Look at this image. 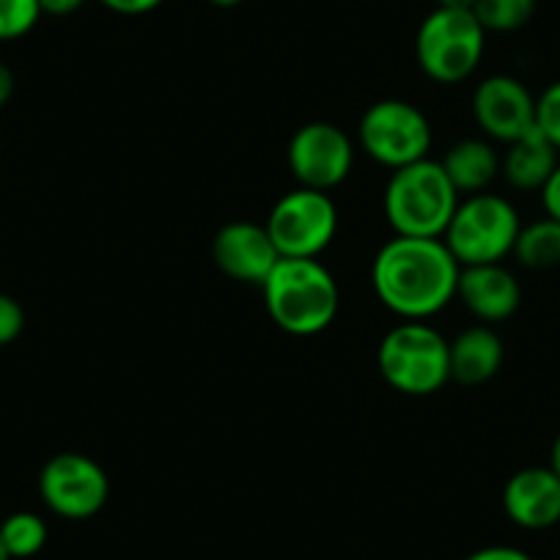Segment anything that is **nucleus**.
Here are the masks:
<instances>
[{"instance_id": "obj_26", "label": "nucleus", "mask_w": 560, "mask_h": 560, "mask_svg": "<svg viewBox=\"0 0 560 560\" xmlns=\"http://www.w3.org/2000/svg\"><path fill=\"white\" fill-rule=\"evenodd\" d=\"M541 203H544V212H547V218L558 220L560 223V163H558V168L552 171V176L547 179V185L541 187Z\"/></svg>"}, {"instance_id": "obj_18", "label": "nucleus", "mask_w": 560, "mask_h": 560, "mask_svg": "<svg viewBox=\"0 0 560 560\" xmlns=\"http://www.w3.org/2000/svg\"><path fill=\"white\" fill-rule=\"evenodd\" d=\"M514 256L527 269H552L560 264V223L552 218L522 225L514 242Z\"/></svg>"}, {"instance_id": "obj_4", "label": "nucleus", "mask_w": 560, "mask_h": 560, "mask_svg": "<svg viewBox=\"0 0 560 560\" xmlns=\"http://www.w3.org/2000/svg\"><path fill=\"white\" fill-rule=\"evenodd\" d=\"M376 369L404 396H432L451 382L448 341L427 322H401L380 341Z\"/></svg>"}, {"instance_id": "obj_30", "label": "nucleus", "mask_w": 560, "mask_h": 560, "mask_svg": "<svg viewBox=\"0 0 560 560\" xmlns=\"http://www.w3.org/2000/svg\"><path fill=\"white\" fill-rule=\"evenodd\" d=\"M549 467H552V470L558 472V478H560V434H558V438H555V443H552V456H549Z\"/></svg>"}, {"instance_id": "obj_9", "label": "nucleus", "mask_w": 560, "mask_h": 560, "mask_svg": "<svg viewBox=\"0 0 560 560\" xmlns=\"http://www.w3.org/2000/svg\"><path fill=\"white\" fill-rule=\"evenodd\" d=\"M39 494L47 509L63 520H91L110 498V478L96 459L67 451L42 467Z\"/></svg>"}, {"instance_id": "obj_22", "label": "nucleus", "mask_w": 560, "mask_h": 560, "mask_svg": "<svg viewBox=\"0 0 560 560\" xmlns=\"http://www.w3.org/2000/svg\"><path fill=\"white\" fill-rule=\"evenodd\" d=\"M536 129L560 152V80L536 96Z\"/></svg>"}, {"instance_id": "obj_23", "label": "nucleus", "mask_w": 560, "mask_h": 560, "mask_svg": "<svg viewBox=\"0 0 560 560\" xmlns=\"http://www.w3.org/2000/svg\"><path fill=\"white\" fill-rule=\"evenodd\" d=\"M25 327V311L9 294H0V347L18 341Z\"/></svg>"}, {"instance_id": "obj_12", "label": "nucleus", "mask_w": 560, "mask_h": 560, "mask_svg": "<svg viewBox=\"0 0 560 560\" xmlns=\"http://www.w3.org/2000/svg\"><path fill=\"white\" fill-rule=\"evenodd\" d=\"M212 258L220 272L229 275L231 280L261 287L275 264L280 261V253L269 240L267 225L234 220L214 234Z\"/></svg>"}, {"instance_id": "obj_19", "label": "nucleus", "mask_w": 560, "mask_h": 560, "mask_svg": "<svg viewBox=\"0 0 560 560\" xmlns=\"http://www.w3.org/2000/svg\"><path fill=\"white\" fill-rule=\"evenodd\" d=\"M0 541L7 547L9 558L25 560L34 558L47 544V525L34 511H18L0 522Z\"/></svg>"}, {"instance_id": "obj_2", "label": "nucleus", "mask_w": 560, "mask_h": 560, "mask_svg": "<svg viewBox=\"0 0 560 560\" xmlns=\"http://www.w3.org/2000/svg\"><path fill=\"white\" fill-rule=\"evenodd\" d=\"M261 294L269 319L298 338L325 332L341 305L336 278L319 258H280L261 283Z\"/></svg>"}, {"instance_id": "obj_15", "label": "nucleus", "mask_w": 560, "mask_h": 560, "mask_svg": "<svg viewBox=\"0 0 560 560\" xmlns=\"http://www.w3.org/2000/svg\"><path fill=\"white\" fill-rule=\"evenodd\" d=\"M451 352V380L465 387L483 385L503 369L505 347L503 338L487 325H476L462 330L454 341H448Z\"/></svg>"}, {"instance_id": "obj_17", "label": "nucleus", "mask_w": 560, "mask_h": 560, "mask_svg": "<svg viewBox=\"0 0 560 560\" xmlns=\"http://www.w3.org/2000/svg\"><path fill=\"white\" fill-rule=\"evenodd\" d=\"M440 165L459 196H476L487 192V187L498 179L500 154L489 140L465 138L445 152Z\"/></svg>"}, {"instance_id": "obj_8", "label": "nucleus", "mask_w": 560, "mask_h": 560, "mask_svg": "<svg viewBox=\"0 0 560 560\" xmlns=\"http://www.w3.org/2000/svg\"><path fill=\"white\" fill-rule=\"evenodd\" d=\"M267 231L280 258H319L338 231V209L330 192L294 187L269 209Z\"/></svg>"}, {"instance_id": "obj_13", "label": "nucleus", "mask_w": 560, "mask_h": 560, "mask_svg": "<svg viewBox=\"0 0 560 560\" xmlns=\"http://www.w3.org/2000/svg\"><path fill=\"white\" fill-rule=\"evenodd\" d=\"M503 511L522 530L560 525V478L552 467H522L505 481Z\"/></svg>"}, {"instance_id": "obj_24", "label": "nucleus", "mask_w": 560, "mask_h": 560, "mask_svg": "<svg viewBox=\"0 0 560 560\" xmlns=\"http://www.w3.org/2000/svg\"><path fill=\"white\" fill-rule=\"evenodd\" d=\"M100 3L110 12L124 14V18H138V14H149L160 9L165 0H100Z\"/></svg>"}, {"instance_id": "obj_14", "label": "nucleus", "mask_w": 560, "mask_h": 560, "mask_svg": "<svg viewBox=\"0 0 560 560\" xmlns=\"http://www.w3.org/2000/svg\"><path fill=\"white\" fill-rule=\"evenodd\" d=\"M456 298L476 319L494 325L516 314L522 303V287L516 275L500 264H476L462 267Z\"/></svg>"}, {"instance_id": "obj_16", "label": "nucleus", "mask_w": 560, "mask_h": 560, "mask_svg": "<svg viewBox=\"0 0 560 560\" xmlns=\"http://www.w3.org/2000/svg\"><path fill=\"white\" fill-rule=\"evenodd\" d=\"M558 149L538 129H533L505 147V154L500 158V174L514 190L541 192L552 171L558 168Z\"/></svg>"}, {"instance_id": "obj_32", "label": "nucleus", "mask_w": 560, "mask_h": 560, "mask_svg": "<svg viewBox=\"0 0 560 560\" xmlns=\"http://www.w3.org/2000/svg\"><path fill=\"white\" fill-rule=\"evenodd\" d=\"M0 560H12V558H9L7 547H3V541H0Z\"/></svg>"}, {"instance_id": "obj_5", "label": "nucleus", "mask_w": 560, "mask_h": 560, "mask_svg": "<svg viewBox=\"0 0 560 560\" xmlns=\"http://www.w3.org/2000/svg\"><path fill=\"white\" fill-rule=\"evenodd\" d=\"M522 220L514 203L494 192H476L459 201L443 242L459 267L500 264L514 253Z\"/></svg>"}, {"instance_id": "obj_11", "label": "nucleus", "mask_w": 560, "mask_h": 560, "mask_svg": "<svg viewBox=\"0 0 560 560\" xmlns=\"http://www.w3.org/2000/svg\"><path fill=\"white\" fill-rule=\"evenodd\" d=\"M472 116L483 135L509 147L511 140L536 129V96L511 74L481 80L472 94Z\"/></svg>"}, {"instance_id": "obj_27", "label": "nucleus", "mask_w": 560, "mask_h": 560, "mask_svg": "<svg viewBox=\"0 0 560 560\" xmlns=\"http://www.w3.org/2000/svg\"><path fill=\"white\" fill-rule=\"evenodd\" d=\"M42 14H52V18H69V14L80 12L85 7V0H39Z\"/></svg>"}, {"instance_id": "obj_6", "label": "nucleus", "mask_w": 560, "mask_h": 560, "mask_svg": "<svg viewBox=\"0 0 560 560\" xmlns=\"http://www.w3.org/2000/svg\"><path fill=\"white\" fill-rule=\"evenodd\" d=\"M487 47V31L472 12L438 7L420 23L415 58L434 83H462L478 69Z\"/></svg>"}, {"instance_id": "obj_21", "label": "nucleus", "mask_w": 560, "mask_h": 560, "mask_svg": "<svg viewBox=\"0 0 560 560\" xmlns=\"http://www.w3.org/2000/svg\"><path fill=\"white\" fill-rule=\"evenodd\" d=\"M42 18L39 0H0V42L23 39Z\"/></svg>"}, {"instance_id": "obj_7", "label": "nucleus", "mask_w": 560, "mask_h": 560, "mask_svg": "<svg viewBox=\"0 0 560 560\" xmlns=\"http://www.w3.org/2000/svg\"><path fill=\"white\" fill-rule=\"evenodd\" d=\"M432 124L427 113L407 100H380L363 113L358 140L374 163L398 171L429 158Z\"/></svg>"}, {"instance_id": "obj_25", "label": "nucleus", "mask_w": 560, "mask_h": 560, "mask_svg": "<svg viewBox=\"0 0 560 560\" xmlns=\"http://www.w3.org/2000/svg\"><path fill=\"white\" fill-rule=\"evenodd\" d=\"M465 560H536L533 555H527L525 549L505 547V544H492V547H481L472 555H467Z\"/></svg>"}, {"instance_id": "obj_20", "label": "nucleus", "mask_w": 560, "mask_h": 560, "mask_svg": "<svg viewBox=\"0 0 560 560\" xmlns=\"http://www.w3.org/2000/svg\"><path fill=\"white\" fill-rule=\"evenodd\" d=\"M472 14L487 34H514L536 14V0H476Z\"/></svg>"}, {"instance_id": "obj_29", "label": "nucleus", "mask_w": 560, "mask_h": 560, "mask_svg": "<svg viewBox=\"0 0 560 560\" xmlns=\"http://www.w3.org/2000/svg\"><path fill=\"white\" fill-rule=\"evenodd\" d=\"M440 7H443V9H462V12H472L476 0H440Z\"/></svg>"}, {"instance_id": "obj_10", "label": "nucleus", "mask_w": 560, "mask_h": 560, "mask_svg": "<svg viewBox=\"0 0 560 560\" xmlns=\"http://www.w3.org/2000/svg\"><path fill=\"white\" fill-rule=\"evenodd\" d=\"M287 163L300 187L330 192L352 174L354 143L338 124H303L289 140Z\"/></svg>"}, {"instance_id": "obj_1", "label": "nucleus", "mask_w": 560, "mask_h": 560, "mask_svg": "<svg viewBox=\"0 0 560 560\" xmlns=\"http://www.w3.org/2000/svg\"><path fill=\"white\" fill-rule=\"evenodd\" d=\"M459 272V261L443 240L393 236L374 256L371 287L390 314L427 322L456 298Z\"/></svg>"}, {"instance_id": "obj_3", "label": "nucleus", "mask_w": 560, "mask_h": 560, "mask_svg": "<svg viewBox=\"0 0 560 560\" xmlns=\"http://www.w3.org/2000/svg\"><path fill=\"white\" fill-rule=\"evenodd\" d=\"M459 201V192L445 176L443 165L427 158L393 171L382 207L396 236L443 240Z\"/></svg>"}, {"instance_id": "obj_28", "label": "nucleus", "mask_w": 560, "mask_h": 560, "mask_svg": "<svg viewBox=\"0 0 560 560\" xmlns=\"http://www.w3.org/2000/svg\"><path fill=\"white\" fill-rule=\"evenodd\" d=\"M14 94V72L7 67V63H0V107L7 105Z\"/></svg>"}, {"instance_id": "obj_31", "label": "nucleus", "mask_w": 560, "mask_h": 560, "mask_svg": "<svg viewBox=\"0 0 560 560\" xmlns=\"http://www.w3.org/2000/svg\"><path fill=\"white\" fill-rule=\"evenodd\" d=\"M209 3H212V7H220V9H234V7H240L242 0H209Z\"/></svg>"}]
</instances>
